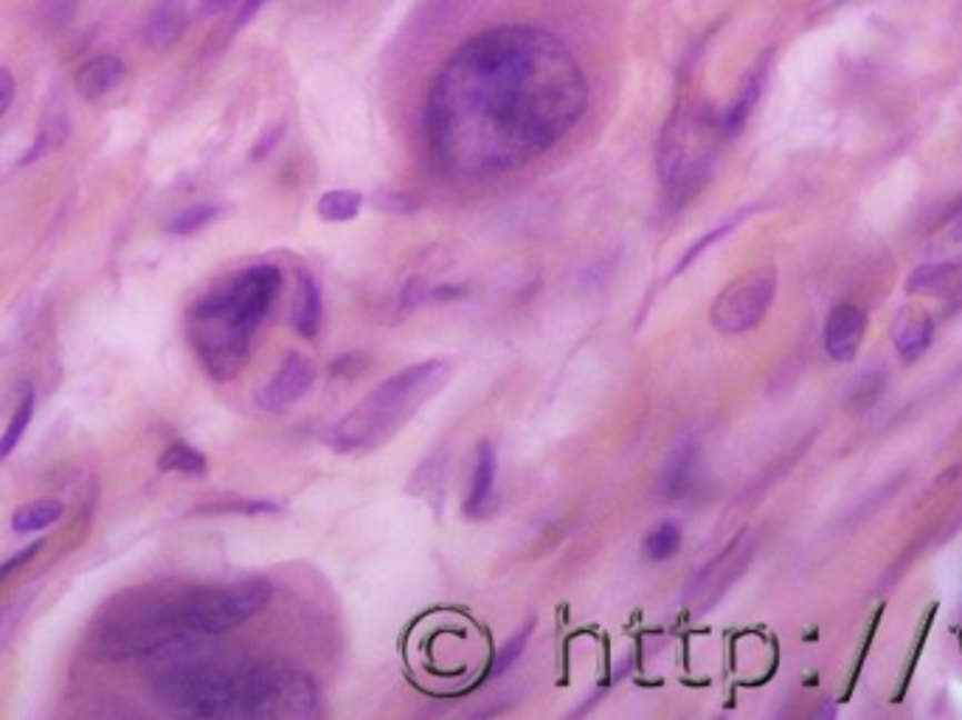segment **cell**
Masks as SVG:
<instances>
[{
	"instance_id": "24",
	"label": "cell",
	"mask_w": 962,
	"mask_h": 720,
	"mask_svg": "<svg viewBox=\"0 0 962 720\" xmlns=\"http://www.w3.org/2000/svg\"><path fill=\"white\" fill-rule=\"evenodd\" d=\"M681 549V527L673 521H662L659 527L650 529L648 534H644V543H642V552L648 560H655V563H664V560L673 558L675 552Z\"/></svg>"
},
{
	"instance_id": "8",
	"label": "cell",
	"mask_w": 962,
	"mask_h": 720,
	"mask_svg": "<svg viewBox=\"0 0 962 720\" xmlns=\"http://www.w3.org/2000/svg\"><path fill=\"white\" fill-rule=\"evenodd\" d=\"M776 296V270L758 268L749 270L746 277L734 279L712 304L710 321L721 336H740L749 332L765 319Z\"/></svg>"
},
{
	"instance_id": "11",
	"label": "cell",
	"mask_w": 962,
	"mask_h": 720,
	"mask_svg": "<svg viewBox=\"0 0 962 720\" xmlns=\"http://www.w3.org/2000/svg\"><path fill=\"white\" fill-rule=\"evenodd\" d=\"M189 26V12L183 0H156L144 14L141 34L150 49H172Z\"/></svg>"
},
{
	"instance_id": "28",
	"label": "cell",
	"mask_w": 962,
	"mask_h": 720,
	"mask_svg": "<svg viewBox=\"0 0 962 720\" xmlns=\"http://www.w3.org/2000/svg\"><path fill=\"white\" fill-rule=\"evenodd\" d=\"M40 549H42V540H34L31 547L20 549L18 554H12V558H9V560H3V563H0V586H3V582H7L9 577L14 574V571H20L26 563H31V560H34L37 554H40Z\"/></svg>"
},
{
	"instance_id": "6",
	"label": "cell",
	"mask_w": 962,
	"mask_h": 720,
	"mask_svg": "<svg viewBox=\"0 0 962 720\" xmlns=\"http://www.w3.org/2000/svg\"><path fill=\"white\" fill-rule=\"evenodd\" d=\"M319 690L308 672L282 661H251L237 667V720L308 718Z\"/></svg>"
},
{
	"instance_id": "31",
	"label": "cell",
	"mask_w": 962,
	"mask_h": 720,
	"mask_svg": "<svg viewBox=\"0 0 962 720\" xmlns=\"http://www.w3.org/2000/svg\"><path fill=\"white\" fill-rule=\"evenodd\" d=\"M14 90H18V82H14L12 71H9V68H0V119L9 113V108H12Z\"/></svg>"
},
{
	"instance_id": "18",
	"label": "cell",
	"mask_w": 962,
	"mask_h": 720,
	"mask_svg": "<svg viewBox=\"0 0 962 720\" xmlns=\"http://www.w3.org/2000/svg\"><path fill=\"white\" fill-rule=\"evenodd\" d=\"M909 293H929V296H954L962 293V264H921L912 270V277L906 282Z\"/></svg>"
},
{
	"instance_id": "21",
	"label": "cell",
	"mask_w": 962,
	"mask_h": 720,
	"mask_svg": "<svg viewBox=\"0 0 962 720\" xmlns=\"http://www.w3.org/2000/svg\"><path fill=\"white\" fill-rule=\"evenodd\" d=\"M363 209V194L355 189H332V192L321 194L315 203V214L327 222H347L355 220Z\"/></svg>"
},
{
	"instance_id": "7",
	"label": "cell",
	"mask_w": 962,
	"mask_h": 720,
	"mask_svg": "<svg viewBox=\"0 0 962 720\" xmlns=\"http://www.w3.org/2000/svg\"><path fill=\"white\" fill-rule=\"evenodd\" d=\"M273 586L265 577H248L240 582L226 586H206V589H189L174 594L178 617L183 628L200 637H220L226 630L240 628L242 622L257 617L271 602Z\"/></svg>"
},
{
	"instance_id": "33",
	"label": "cell",
	"mask_w": 962,
	"mask_h": 720,
	"mask_svg": "<svg viewBox=\"0 0 962 720\" xmlns=\"http://www.w3.org/2000/svg\"><path fill=\"white\" fill-rule=\"evenodd\" d=\"M231 3H234V0H200V9H203V14H220L226 12Z\"/></svg>"
},
{
	"instance_id": "27",
	"label": "cell",
	"mask_w": 962,
	"mask_h": 720,
	"mask_svg": "<svg viewBox=\"0 0 962 720\" xmlns=\"http://www.w3.org/2000/svg\"><path fill=\"white\" fill-rule=\"evenodd\" d=\"M62 141H66V121H62L60 116H49V119L42 121L40 136L34 139V147L26 152L23 163H34L37 158H42L46 152H51L54 147H60Z\"/></svg>"
},
{
	"instance_id": "32",
	"label": "cell",
	"mask_w": 962,
	"mask_h": 720,
	"mask_svg": "<svg viewBox=\"0 0 962 720\" xmlns=\"http://www.w3.org/2000/svg\"><path fill=\"white\" fill-rule=\"evenodd\" d=\"M268 0H245V7H242V12H240V18H237V29H242V26L248 23V20L253 18V14L259 12V9L265 7Z\"/></svg>"
},
{
	"instance_id": "23",
	"label": "cell",
	"mask_w": 962,
	"mask_h": 720,
	"mask_svg": "<svg viewBox=\"0 0 962 720\" xmlns=\"http://www.w3.org/2000/svg\"><path fill=\"white\" fill-rule=\"evenodd\" d=\"M752 211H754V209H743V211H738V214H734V217H729V220H723V222H721V226H715V229H712V231H707V234H704V237H701V240H695V242H692V246H690V248H687V251H684V253H681V259H679V262H675V268H673V277H679V273H684V270H687V268H690V264H692V262H695V259H698V257H701V253H704V251H710V248H712V246H715V242H721V240H723V237H726V234H732V231H734V229H738L740 222L746 220V217H749V214H752Z\"/></svg>"
},
{
	"instance_id": "4",
	"label": "cell",
	"mask_w": 962,
	"mask_h": 720,
	"mask_svg": "<svg viewBox=\"0 0 962 720\" xmlns=\"http://www.w3.org/2000/svg\"><path fill=\"white\" fill-rule=\"evenodd\" d=\"M192 642L194 637L183 628L172 594L150 597L124 611H116L108 622L97 628L91 650L102 661H130L172 653V650L189 648Z\"/></svg>"
},
{
	"instance_id": "15",
	"label": "cell",
	"mask_w": 962,
	"mask_h": 720,
	"mask_svg": "<svg viewBox=\"0 0 962 720\" xmlns=\"http://www.w3.org/2000/svg\"><path fill=\"white\" fill-rule=\"evenodd\" d=\"M321 312H324V301H321L319 284H315V279L310 277L308 270H299V277H295L293 307H290L293 330L299 332L301 338L313 341L321 330Z\"/></svg>"
},
{
	"instance_id": "10",
	"label": "cell",
	"mask_w": 962,
	"mask_h": 720,
	"mask_svg": "<svg viewBox=\"0 0 962 720\" xmlns=\"http://www.w3.org/2000/svg\"><path fill=\"white\" fill-rule=\"evenodd\" d=\"M866 316L859 304H839L824 321V352L839 363H850L864 343Z\"/></svg>"
},
{
	"instance_id": "1",
	"label": "cell",
	"mask_w": 962,
	"mask_h": 720,
	"mask_svg": "<svg viewBox=\"0 0 962 720\" xmlns=\"http://www.w3.org/2000/svg\"><path fill=\"white\" fill-rule=\"evenodd\" d=\"M589 108L578 57L538 26H495L462 42L425 99L433 163L457 180L527 167L569 136Z\"/></svg>"
},
{
	"instance_id": "2",
	"label": "cell",
	"mask_w": 962,
	"mask_h": 720,
	"mask_svg": "<svg viewBox=\"0 0 962 720\" xmlns=\"http://www.w3.org/2000/svg\"><path fill=\"white\" fill-rule=\"evenodd\" d=\"M282 290V270L259 262L226 279L189 312V341L211 380L226 383L245 369L253 336Z\"/></svg>"
},
{
	"instance_id": "17",
	"label": "cell",
	"mask_w": 962,
	"mask_h": 720,
	"mask_svg": "<svg viewBox=\"0 0 962 720\" xmlns=\"http://www.w3.org/2000/svg\"><path fill=\"white\" fill-rule=\"evenodd\" d=\"M765 79H769V66H758L752 73H749V79L743 82V88L738 90V97H734V102L729 104L726 113L721 116V132L726 136V139H732V136H738L743 127H746L749 116L754 113V108H758L760 97H763V88H765Z\"/></svg>"
},
{
	"instance_id": "22",
	"label": "cell",
	"mask_w": 962,
	"mask_h": 720,
	"mask_svg": "<svg viewBox=\"0 0 962 720\" xmlns=\"http://www.w3.org/2000/svg\"><path fill=\"white\" fill-rule=\"evenodd\" d=\"M220 214H223V206L220 203H211V200L209 203H194L189 206V209L178 211V214L167 222V231L174 237H189L194 234V231L211 226Z\"/></svg>"
},
{
	"instance_id": "16",
	"label": "cell",
	"mask_w": 962,
	"mask_h": 720,
	"mask_svg": "<svg viewBox=\"0 0 962 720\" xmlns=\"http://www.w3.org/2000/svg\"><path fill=\"white\" fill-rule=\"evenodd\" d=\"M695 464H698V439L692 437V433H687V437H681L679 442L673 444V450H670L668 459H664L662 476H659V490H662L668 499L681 496V492L687 490V484H690Z\"/></svg>"
},
{
	"instance_id": "30",
	"label": "cell",
	"mask_w": 962,
	"mask_h": 720,
	"mask_svg": "<svg viewBox=\"0 0 962 720\" xmlns=\"http://www.w3.org/2000/svg\"><path fill=\"white\" fill-rule=\"evenodd\" d=\"M42 7H46V20H49L51 26H62L73 18L79 0H46Z\"/></svg>"
},
{
	"instance_id": "9",
	"label": "cell",
	"mask_w": 962,
	"mask_h": 720,
	"mask_svg": "<svg viewBox=\"0 0 962 720\" xmlns=\"http://www.w3.org/2000/svg\"><path fill=\"white\" fill-rule=\"evenodd\" d=\"M315 378H319V369L313 360L308 354L290 352L282 367L257 391V406L268 414H284L313 391Z\"/></svg>"
},
{
	"instance_id": "29",
	"label": "cell",
	"mask_w": 962,
	"mask_h": 720,
	"mask_svg": "<svg viewBox=\"0 0 962 720\" xmlns=\"http://www.w3.org/2000/svg\"><path fill=\"white\" fill-rule=\"evenodd\" d=\"M374 203H378V209L394 211V214H411V211L417 209V200L403 192H378L374 194Z\"/></svg>"
},
{
	"instance_id": "5",
	"label": "cell",
	"mask_w": 962,
	"mask_h": 720,
	"mask_svg": "<svg viewBox=\"0 0 962 720\" xmlns=\"http://www.w3.org/2000/svg\"><path fill=\"white\" fill-rule=\"evenodd\" d=\"M152 696L167 712L183 718H237V667L181 661L158 672Z\"/></svg>"
},
{
	"instance_id": "3",
	"label": "cell",
	"mask_w": 962,
	"mask_h": 720,
	"mask_svg": "<svg viewBox=\"0 0 962 720\" xmlns=\"http://www.w3.org/2000/svg\"><path fill=\"white\" fill-rule=\"evenodd\" d=\"M451 380V367L445 360H422L414 367L400 369L389 380L369 391L355 409L332 426L327 442L341 453H363L398 437L420 409L440 394Z\"/></svg>"
},
{
	"instance_id": "14",
	"label": "cell",
	"mask_w": 962,
	"mask_h": 720,
	"mask_svg": "<svg viewBox=\"0 0 962 720\" xmlns=\"http://www.w3.org/2000/svg\"><path fill=\"white\" fill-rule=\"evenodd\" d=\"M934 336V321L921 307H903L892 321V343L903 360L921 358Z\"/></svg>"
},
{
	"instance_id": "26",
	"label": "cell",
	"mask_w": 962,
	"mask_h": 720,
	"mask_svg": "<svg viewBox=\"0 0 962 720\" xmlns=\"http://www.w3.org/2000/svg\"><path fill=\"white\" fill-rule=\"evenodd\" d=\"M31 414H34V391H26L23 400L18 402V409H14L12 422H9L7 431H3V437H0V462L9 457V453H12V450L20 444V439L26 437V431H29Z\"/></svg>"
},
{
	"instance_id": "25",
	"label": "cell",
	"mask_w": 962,
	"mask_h": 720,
	"mask_svg": "<svg viewBox=\"0 0 962 720\" xmlns=\"http://www.w3.org/2000/svg\"><path fill=\"white\" fill-rule=\"evenodd\" d=\"M532 630H535V619H530V622L523 624V628H518L515 637L510 639V642L504 644V648L499 650V653L493 656V661H490V670L488 676L490 679H501L507 670H510L512 664H515L518 659H521L523 653H527V644H530L532 639Z\"/></svg>"
},
{
	"instance_id": "20",
	"label": "cell",
	"mask_w": 962,
	"mask_h": 720,
	"mask_svg": "<svg viewBox=\"0 0 962 720\" xmlns=\"http://www.w3.org/2000/svg\"><path fill=\"white\" fill-rule=\"evenodd\" d=\"M158 468L163 470V473H183V476H206V470H209V462H206V457L200 453L194 444L189 442H172L163 448L161 459H158Z\"/></svg>"
},
{
	"instance_id": "12",
	"label": "cell",
	"mask_w": 962,
	"mask_h": 720,
	"mask_svg": "<svg viewBox=\"0 0 962 720\" xmlns=\"http://www.w3.org/2000/svg\"><path fill=\"white\" fill-rule=\"evenodd\" d=\"M495 473H499V457H495L493 442H479L473 459V473H470V490L464 499V516L484 518L493 510Z\"/></svg>"
},
{
	"instance_id": "13",
	"label": "cell",
	"mask_w": 962,
	"mask_h": 720,
	"mask_svg": "<svg viewBox=\"0 0 962 720\" xmlns=\"http://www.w3.org/2000/svg\"><path fill=\"white\" fill-rule=\"evenodd\" d=\"M124 73L127 66L121 57L99 54L79 68L77 77H73V84H77L79 97L88 99V102H97V99L110 97V93L124 82Z\"/></svg>"
},
{
	"instance_id": "19",
	"label": "cell",
	"mask_w": 962,
	"mask_h": 720,
	"mask_svg": "<svg viewBox=\"0 0 962 720\" xmlns=\"http://www.w3.org/2000/svg\"><path fill=\"white\" fill-rule=\"evenodd\" d=\"M62 518V504L54 499H40L29 501L20 510H14L12 516V529L18 534L40 532V529H49L51 523H57Z\"/></svg>"
}]
</instances>
